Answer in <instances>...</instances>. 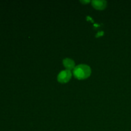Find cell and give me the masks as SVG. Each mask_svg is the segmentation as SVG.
I'll list each match as a JSON object with an SVG mask.
<instances>
[{"instance_id":"1","label":"cell","mask_w":131,"mask_h":131,"mask_svg":"<svg viewBox=\"0 0 131 131\" xmlns=\"http://www.w3.org/2000/svg\"><path fill=\"white\" fill-rule=\"evenodd\" d=\"M91 69L88 65L81 64L75 67L73 70V74L75 78L78 79H84L90 75Z\"/></svg>"},{"instance_id":"3","label":"cell","mask_w":131,"mask_h":131,"mask_svg":"<svg viewBox=\"0 0 131 131\" xmlns=\"http://www.w3.org/2000/svg\"><path fill=\"white\" fill-rule=\"evenodd\" d=\"M92 6L97 10H104L107 6V2L106 1H92Z\"/></svg>"},{"instance_id":"2","label":"cell","mask_w":131,"mask_h":131,"mask_svg":"<svg viewBox=\"0 0 131 131\" xmlns=\"http://www.w3.org/2000/svg\"><path fill=\"white\" fill-rule=\"evenodd\" d=\"M72 77V73L70 70H65L60 72L58 75V81L61 83H66L69 81Z\"/></svg>"},{"instance_id":"4","label":"cell","mask_w":131,"mask_h":131,"mask_svg":"<svg viewBox=\"0 0 131 131\" xmlns=\"http://www.w3.org/2000/svg\"><path fill=\"white\" fill-rule=\"evenodd\" d=\"M64 67L66 68V70H72L75 68V63L70 58H65L63 61Z\"/></svg>"}]
</instances>
